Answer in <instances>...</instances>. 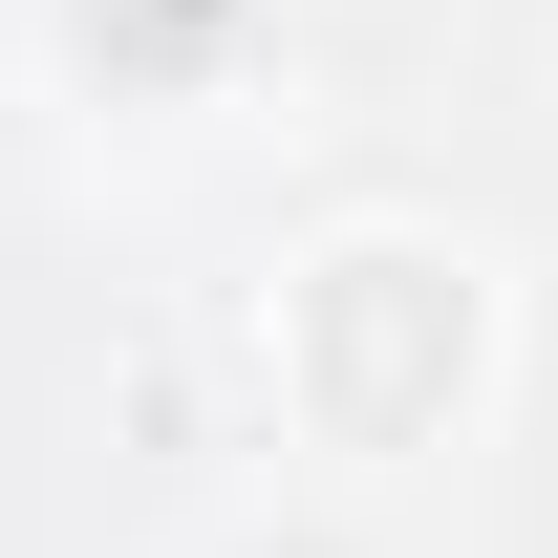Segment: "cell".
<instances>
[{"instance_id":"1","label":"cell","mask_w":558,"mask_h":558,"mask_svg":"<svg viewBox=\"0 0 558 558\" xmlns=\"http://www.w3.org/2000/svg\"><path fill=\"white\" fill-rule=\"evenodd\" d=\"M258 365L301 409V451H429L473 409V365H494V258L473 236H409V215H344L258 301Z\"/></svg>"},{"instance_id":"2","label":"cell","mask_w":558,"mask_h":558,"mask_svg":"<svg viewBox=\"0 0 558 558\" xmlns=\"http://www.w3.org/2000/svg\"><path fill=\"white\" fill-rule=\"evenodd\" d=\"M258 22H279V0H65V65L108 86V108H215Z\"/></svg>"},{"instance_id":"3","label":"cell","mask_w":558,"mask_h":558,"mask_svg":"<svg viewBox=\"0 0 558 558\" xmlns=\"http://www.w3.org/2000/svg\"><path fill=\"white\" fill-rule=\"evenodd\" d=\"M215 558H365V537H344V515H236Z\"/></svg>"}]
</instances>
